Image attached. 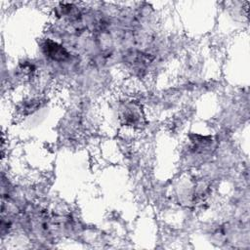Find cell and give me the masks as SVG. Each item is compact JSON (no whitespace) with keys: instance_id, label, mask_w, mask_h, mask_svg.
<instances>
[{"instance_id":"1","label":"cell","mask_w":250,"mask_h":250,"mask_svg":"<svg viewBox=\"0 0 250 250\" xmlns=\"http://www.w3.org/2000/svg\"><path fill=\"white\" fill-rule=\"evenodd\" d=\"M43 50L46 56H48L54 61L62 62L68 58L67 51L64 48H62V46L51 40L45 42V44L43 45Z\"/></svg>"}]
</instances>
